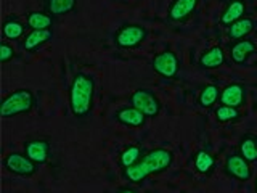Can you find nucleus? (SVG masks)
<instances>
[{
  "label": "nucleus",
  "mask_w": 257,
  "mask_h": 193,
  "mask_svg": "<svg viewBox=\"0 0 257 193\" xmlns=\"http://www.w3.org/2000/svg\"><path fill=\"white\" fill-rule=\"evenodd\" d=\"M174 161V153L167 148H155L142 156L139 163L124 169V177L131 182H142L151 174H158L171 167Z\"/></svg>",
  "instance_id": "f257e3e1"
},
{
  "label": "nucleus",
  "mask_w": 257,
  "mask_h": 193,
  "mask_svg": "<svg viewBox=\"0 0 257 193\" xmlns=\"http://www.w3.org/2000/svg\"><path fill=\"white\" fill-rule=\"evenodd\" d=\"M95 80L85 72H77L69 87V108L76 118H85L93 108Z\"/></svg>",
  "instance_id": "f03ea898"
},
{
  "label": "nucleus",
  "mask_w": 257,
  "mask_h": 193,
  "mask_svg": "<svg viewBox=\"0 0 257 193\" xmlns=\"http://www.w3.org/2000/svg\"><path fill=\"white\" fill-rule=\"evenodd\" d=\"M36 105V96L28 88H20V90H15L10 95H7L2 107H0V115L2 118H13L18 115H24V113H29Z\"/></svg>",
  "instance_id": "7ed1b4c3"
},
{
  "label": "nucleus",
  "mask_w": 257,
  "mask_h": 193,
  "mask_svg": "<svg viewBox=\"0 0 257 193\" xmlns=\"http://www.w3.org/2000/svg\"><path fill=\"white\" fill-rule=\"evenodd\" d=\"M148 37V31L140 24H125L114 36V44L119 48H137Z\"/></svg>",
  "instance_id": "20e7f679"
},
{
  "label": "nucleus",
  "mask_w": 257,
  "mask_h": 193,
  "mask_svg": "<svg viewBox=\"0 0 257 193\" xmlns=\"http://www.w3.org/2000/svg\"><path fill=\"white\" fill-rule=\"evenodd\" d=\"M131 105L140 110L147 118H156L161 113V102L148 88H139L131 95Z\"/></svg>",
  "instance_id": "39448f33"
},
{
  "label": "nucleus",
  "mask_w": 257,
  "mask_h": 193,
  "mask_svg": "<svg viewBox=\"0 0 257 193\" xmlns=\"http://www.w3.org/2000/svg\"><path fill=\"white\" fill-rule=\"evenodd\" d=\"M151 64H153V69H155L159 76L167 77V79L175 77L177 72H179V68H180L179 56H177V53L172 50H164V52L155 55Z\"/></svg>",
  "instance_id": "423d86ee"
},
{
  "label": "nucleus",
  "mask_w": 257,
  "mask_h": 193,
  "mask_svg": "<svg viewBox=\"0 0 257 193\" xmlns=\"http://www.w3.org/2000/svg\"><path fill=\"white\" fill-rule=\"evenodd\" d=\"M4 166L7 171L21 177H31L37 171V164L34 161L29 159L26 155H21V153H10L4 159Z\"/></svg>",
  "instance_id": "0eeeda50"
},
{
  "label": "nucleus",
  "mask_w": 257,
  "mask_h": 193,
  "mask_svg": "<svg viewBox=\"0 0 257 193\" xmlns=\"http://www.w3.org/2000/svg\"><path fill=\"white\" fill-rule=\"evenodd\" d=\"M225 172L230 177H235L238 180H249L251 179V166H249L247 161L239 155H231L225 161Z\"/></svg>",
  "instance_id": "6e6552de"
},
{
  "label": "nucleus",
  "mask_w": 257,
  "mask_h": 193,
  "mask_svg": "<svg viewBox=\"0 0 257 193\" xmlns=\"http://www.w3.org/2000/svg\"><path fill=\"white\" fill-rule=\"evenodd\" d=\"M24 155L36 164H45L50 159V143L48 140H29L24 143Z\"/></svg>",
  "instance_id": "1a4fd4ad"
},
{
  "label": "nucleus",
  "mask_w": 257,
  "mask_h": 193,
  "mask_svg": "<svg viewBox=\"0 0 257 193\" xmlns=\"http://www.w3.org/2000/svg\"><path fill=\"white\" fill-rule=\"evenodd\" d=\"M198 0H174L169 7L167 18L174 23H182L190 18V15L195 12Z\"/></svg>",
  "instance_id": "9d476101"
},
{
  "label": "nucleus",
  "mask_w": 257,
  "mask_h": 193,
  "mask_svg": "<svg viewBox=\"0 0 257 193\" xmlns=\"http://www.w3.org/2000/svg\"><path fill=\"white\" fill-rule=\"evenodd\" d=\"M246 102V88L243 84H230L220 92V103L227 107L239 108Z\"/></svg>",
  "instance_id": "9b49d317"
},
{
  "label": "nucleus",
  "mask_w": 257,
  "mask_h": 193,
  "mask_svg": "<svg viewBox=\"0 0 257 193\" xmlns=\"http://www.w3.org/2000/svg\"><path fill=\"white\" fill-rule=\"evenodd\" d=\"M53 37L52 29H32L29 34L23 39V48L26 52H36L39 47L50 42Z\"/></svg>",
  "instance_id": "f8f14e48"
},
{
  "label": "nucleus",
  "mask_w": 257,
  "mask_h": 193,
  "mask_svg": "<svg viewBox=\"0 0 257 193\" xmlns=\"http://www.w3.org/2000/svg\"><path fill=\"white\" fill-rule=\"evenodd\" d=\"M116 119L120 124L128 127H142L147 123V116L135 107H124L116 113Z\"/></svg>",
  "instance_id": "ddd939ff"
},
{
  "label": "nucleus",
  "mask_w": 257,
  "mask_h": 193,
  "mask_svg": "<svg viewBox=\"0 0 257 193\" xmlns=\"http://www.w3.org/2000/svg\"><path fill=\"white\" fill-rule=\"evenodd\" d=\"M246 12V4L243 0H231V2L225 7V10L220 16V23L223 26H231L233 23L241 20Z\"/></svg>",
  "instance_id": "4468645a"
},
{
  "label": "nucleus",
  "mask_w": 257,
  "mask_h": 193,
  "mask_svg": "<svg viewBox=\"0 0 257 193\" xmlns=\"http://www.w3.org/2000/svg\"><path fill=\"white\" fill-rule=\"evenodd\" d=\"M223 63H225V53L220 45L211 47L209 50H206L201 55V58H199L201 68H206V69H215L222 66Z\"/></svg>",
  "instance_id": "2eb2a0df"
},
{
  "label": "nucleus",
  "mask_w": 257,
  "mask_h": 193,
  "mask_svg": "<svg viewBox=\"0 0 257 193\" xmlns=\"http://www.w3.org/2000/svg\"><path fill=\"white\" fill-rule=\"evenodd\" d=\"M254 52H255V45L252 40H247V39L238 40V42L230 48L231 60L236 64H243Z\"/></svg>",
  "instance_id": "dca6fc26"
},
{
  "label": "nucleus",
  "mask_w": 257,
  "mask_h": 193,
  "mask_svg": "<svg viewBox=\"0 0 257 193\" xmlns=\"http://www.w3.org/2000/svg\"><path fill=\"white\" fill-rule=\"evenodd\" d=\"M239 155L243 156L247 163L257 161V135L254 134H244L238 143Z\"/></svg>",
  "instance_id": "f3484780"
},
{
  "label": "nucleus",
  "mask_w": 257,
  "mask_h": 193,
  "mask_svg": "<svg viewBox=\"0 0 257 193\" xmlns=\"http://www.w3.org/2000/svg\"><path fill=\"white\" fill-rule=\"evenodd\" d=\"M255 28V23L251 18H241L238 21H235L228 29V37L231 40H241L244 39L247 34H251Z\"/></svg>",
  "instance_id": "a211bd4d"
},
{
  "label": "nucleus",
  "mask_w": 257,
  "mask_h": 193,
  "mask_svg": "<svg viewBox=\"0 0 257 193\" xmlns=\"http://www.w3.org/2000/svg\"><path fill=\"white\" fill-rule=\"evenodd\" d=\"M77 0H44L45 12L52 16H61L71 13L76 8Z\"/></svg>",
  "instance_id": "6ab92c4d"
},
{
  "label": "nucleus",
  "mask_w": 257,
  "mask_h": 193,
  "mask_svg": "<svg viewBox=\"0 0 257 193\" xmlns=\"http://www.w3.org/2000/svg\"><path fill=\"white\" fill-rule=\"evenodd\" d=\"M2 34L5 39L10 40H18L24 36V24L18 21L16 18H5L2 24Z\"/></svg>",
  "instance_id": "aec40b11"
},
{
  "label": "nucleus",
  "mask_w": 257,
  "mask_h": 193,
  "mask_svg": "<svg viewBox=\"0 0 257 193\" xmlns=\"http://www.w3.org/2000/svg\"><path fill=\"white\" fill-rule=\"evenodd\" d=\"M52 24V15L47 12H31L28 15V26L31 29H50Z\"/></svg>",
  "instance_id": "412c9836"
},
{
  "label": "nucleus",
  "mask_w": 257,
  "mask_h": 193,
  "mask_svg": "<svg viewBox=\"0 0 257 193\" xmlns=\"http://www.w3.org/2000/svg\"><path fill=\"white\" fill-rule=\"evenodd\" d=\"M214 166H215L214 156L209 151L199 150L196 153V156H195V167H196L198 172L206 174V175H211V172L214 171Z\"/></svg>",
  "instance_id": "4be33fe9"
},
{
  "label": "nucleus",
  "mask_w": 257,
  "mask_h": 193,
  "mask_svg": "<svg viewBox=\"0 0 257 193\" xmlns=\"http://www.w3.org/2000/svg\"><path fill=\"white\" fill-rule=\"evenodd\" d=\"M217 100H220V90L219 87L215 84H209L206 85L203 90L199 92V96H198V102L203 108H211L215 105Z\"/></svg>",
  "instance_id": "5701e85b"
},
{
  "label": "nucleus",
  "mask_w": 257,
  "mask_h": 193,
  "mask_svg": "<svg viewBox=\"0 0 257 193\" xmlns=\"http://www.w3.org/2000/svg\"><path fill=\"white\" fill-rule=\"evenodd\" d=\"M142 156V150L140 147H135V145H131V147H125V150L120 153V166L124 169L131 167L135 163H139Z\"/></svg>",
  "instance_id": "b1692460"
},
{
  "label": "nucleus",
  "mask_w": 257,
  "mask_h": 193,
  "mask_svg": "<svg viewBox=\"0 0 257 193\" xmlns=\"http://www.w3.org/2000/svg\"><path fill=\"white\" fill-rule=\"evenodd\" d=\"M215 116L220 123H228V121H236L241 118V113L238 111V108L233 107H227V105H220L219 108L215 110Z\"/></svg>",
  "instance_id": "393cba45"
},
{
  "label": "nucleus",
  "mask_w": 257,
  "mask_h": 193,
  "mask_svg": "<svg viewBox=\"0 0 257 193\" xmlns=\"http://www.w3.org/2000/svg\"><path fill=\"white\" fill-rule=\"evenodd\" d=\"M13 56H15V48L12 45H8L5 42L0 44V61L7 63V61L13 60Z\"/></svg>",
  "instance_id": "a878e982"
},
{
  "label": "nucleus",
  "mask_w": 257,
  "mask_h": 193,
  "mask_svg": "<svg viewBox=\"0 0 257 193\" xmlns=\"http://www.w3.org/2000/svg\"><path fill=\"white\" fill-rule=\"evenodd\" d=\"M117 193H137L134 188H124V190H120V191H117Z\"/></svg>",
  "instance_id": "bb28decb"
},
{
  "label": "nucleus",
  "mask_w": 257,
  "mask_h": 193,
  "mask_svg": "<svg viewBox=\"0 0 257 193\" xmlns=\"http://www.w3.org/2000/svg\"><path fill=\"white\" fill-rule=\"evenodd\" d=\"M255 190H257V179H255Z\"/></svg>",
  "instance_id": "cd10ccee"
}]
</instances>
